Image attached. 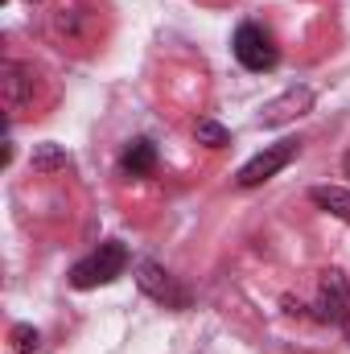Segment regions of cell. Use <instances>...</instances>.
<instances>
[{"instance_id":"4","label":"cell","mask_w":350,"mask_h":354,"mask_svg":"<svg viewBox=\"0 0 350 354\" xmlns=\"http://www.w3.org/2000/svg\"><path fill=\"white\" fill-rule=\"evenodd\" d=\"M136 284H140V292H149V297L161 301L165 309H185V305H190V292H185L161 264H153V260H140V264H136Z\"/></svg>"},{"instance_id":"9","label":"cell","mask_w":350,"mask_h":354,"mask_svg":"<svg viewBox=\"0 0 350 354\" xmlns=\"http://www.w3.org/2000/svg\"><path fill=\"white\" fill-rule=\"evenodd\" d=\"M153 165H157V149H153V140H132V145L124 149V157H120V169H124L128 177L153 174Z\"/></svg>"},{"instance_id":"16","label":"cell","mask_w":350,"mask_h":354,"mask_svg":"<svg viewBox=\"0 0 350 354\" xmlns=\"http://www.w3.org/2000/svg\"><path fill=\"white\" fill-rule=\"evenodd\" d=\"M29 4H33V0H29Z\"/></svg>"},{"instance_id":"8","label":"cell","mask_w":350,"mask_h":354,"mask_svg":"<svg viewBox=\"0 0 350 354\" xmlns=\"http://www.w3.org/2000/svg\"><path fill=\"white\" fill-rule=\"evenodd\" d=\"M309 202L326 214H334L338 223H350V189L342 185H313L309 189Z\"/></svg>"},{"instance_id":"14","label":"cell","mask_w":350,"mask_h":354,"mask_svg":"<svg viewBox=\"0 0 350 354\" xmlns=\"http://www.w3.org/2000/svg\"><path fill=\"white\" fill-rule=\"evenodd\" d=\"M342 330H347V342H350V313H347V322H342Z\"/></svg>"},{"instance_id":"12","label":"cell","mask_w":350,"mask_h":354,"mask_svg":"<svg viewBox=\"0 0 350 354\" xmlns=\"http://www.w3.org/2000/svg\"><path fill=\"white\" fill-rule=\"evenodd\" d=\"M8 342H12V351H17V354H37L42 334H37L33 326H25V322H21V326H12V330H8Z\"/></svg>"},{"instance_id":"2","label":"cell","mask_w":350,"mask_h":354,"mask_svg":"<svg viewBox=\"0 0 350 354\" xmlns=\"http://www.w3.org/2000/svg\"><path fill=\"white\" fill-rule=\"evenodd\" d=\"M231 50H235V58H239V66H248V71H272L276 66V41H272V33L264 29V25H239L235 29V41H231Z\"/></svg>"},{"instance_id":"13","label":"cell","mask_w":350,"mask_h":354,"mask_svg":"<svg viewBox=\"0 0 350 354\" xmlns=\"http://www.w3.org/2000/svg\"><path fill=\"white\" fill-rule=\"evenodd\" d=\"M83 21H87V12H83V8H62V12H54V33L79 37V33H83Z\"/></svg>"},{"instance_id":"10","label":"cell","mask_w":350,"mask_h":354,"mask_svg":"<svg viewBox=\"0 0 350 354\" xmlns=\"http://www.w3.org/2000/svg\"><path fill=\"white\" fill-rule=\"evenodd\" d=\"M66 149L62 145H33V153H29V165L37 169V174H58V169H66Z\"/></svg>"},{"instance_id":"3","label":"cell","mask_w":350,"mask_h":354,"mask_svg":"<svg viewBox=\"0 0 350 354\" xmlns=\"http://www.w3.org/2000/svg\"><path fill=\"white\" fill-rule=\"evenodd\" d=\"M301 153V140H276V145H268L264 153H256L239 174H235V181L243 185V189H252V185H264L268 177H276L293 157Z\"/></svg>"},{"instance_id":"1","label":"cell","mask_w":350,"mask_h":354,"mask_svg":"<svg viewBox=\"0 0 350 354\" xmlns=\"http://www.w3.org/2000/svg\"><path fill=\"white\" fill-rule=\"evenodd\" d=\"M128 268V248L120 239H103L87 260L71 268V284L75 288H99V284H111L116 276H124Z\"/></svg>"},{"instance_id":"15","label":"cell","mask_w":350,"mask_h":354,"mask_svg":"<svg viewBox=\"0 0 350 354\" xmlns=\"http://www.w3.org/2000/svg\"><path fill=\"white\" fill-rule=\"evenodd\" d=\"M347 174H350V153H347Z\"/></svg>"},{"instance_id":"5","label":"cell","mask_w":350,"mask_h":354,"mask_svg":"<svg viewBox=\"0 0 350 354\" xmlns=\"http://www.w3.org/2000/svg\"><path fill=\"white\" fill-rule=\"evenodd\" d=\"M350 313V284L338 268L322 272V284H317V317L322 322H347Z\"/></svg>"},{"instance_id":"7","label":"cell","mask_w":350,"mask_h":354,"mask_svg":"<svg viewBox=\"0 0 350 354\" xmlns=\"http://www.w3.org/2000/svg\"><path fill=\"white\" fill-rule=\"evenodd\" d=\"M313 107V91L309 87H293V91H284L280 99H272L268 107L260 111V124H284V120H293V115H305Z\"/></svg>"},{"instance_id":"11","label":"cell","mask_w":350,"mask_h":354,"mask_svg":"<svg viewBox=\"0 0 350 354\" xmlns=\"http://www.w3.org/2000/svg\"><path fill=\"white\" fill-rule=\"evenodd\" d=\"M194 136H198V145H206V149H227V145H231V132H227L223 124H214V120H198V124H194Z\"/></svg>"},{"instance_id":"6","label":"cell","mask_w":350,"mask_h":354,"mask_svg":"<svg viewBox=\"0 0 350 354\" xmlns=\"http://www.w3.org/2000/svg\"><path fill=\"white\" fill-rule=\"evenodd\" d=\"M0 99H4V107L12 115L25 111L33 103V71L21 66V62H4L0 66Z\"/></svg>"}]
</instances>
